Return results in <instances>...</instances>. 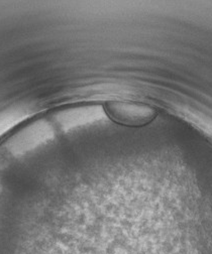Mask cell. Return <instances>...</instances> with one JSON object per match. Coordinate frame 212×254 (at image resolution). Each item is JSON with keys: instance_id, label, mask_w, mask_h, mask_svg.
<instances>
[{"instance_id": "cell-1", "label": "cell", "mask_w": 212, "mask_h": 254, "mask_svg": "<svg viewBox=\"0 0 212 254\" xmlns=\"http://www.w3.org/2000/svg\"><path fill=\"white\" fill-rule=\"evenodd\" d=\"M105 110L112 120L129 126L144 125L156 116L153 108L133 102L112 101L106 104Z\"/></svg>"}]
</instances>
